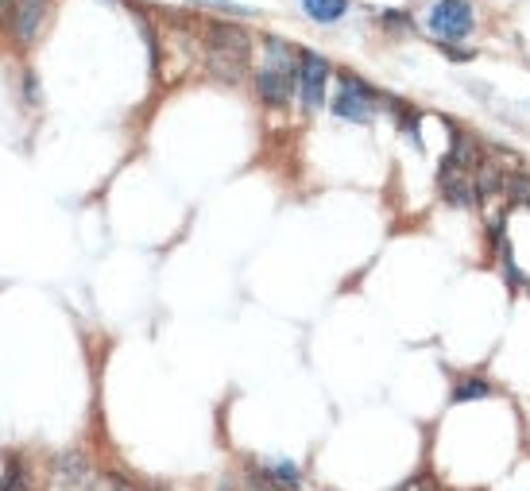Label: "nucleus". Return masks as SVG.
Wrapping results in <instances>:
<instances>
[{
	"label": "nucleus",
	"mask_w": 530,
	"mask_h": 491,
	"mask_svg": "<svg viewBox=\"0 0 530 491\" xmlns=\"http://www.w3.org/2000/svg\"><path fill=\"white\" fill-rule=\"evenodd\" d=\"M507 194H511V205H530V178H511Z\"/></svg>",
	"instance_id": "nucleus-13"
},
{
	"label": "nucleus",
	"mask_w": 530,
	"mask_h": 491,
	"mask_svg": "<svg viewBox=\"0 0 530 491\" xmlns=\"http://www.w3.org/2000/svg\"><path fill=\"white\" fill-rule=\"evenodd\" d=\"M438 182H442V198L449 205H457V209H472V205L480 202V194H476V174H472L469 167H461V163H453V159H445L442 163Z\"/></svg>",
	"instance_id": "nucleus-6"
},
{
	"label": "nucleus",
	"mask_w": 530,
	"mask_h": 491,
	"mask_svg": "<svg viewBox=\"0 0 530 491\" xmlns=\"http://www.w3.org/2000/svg\"><path fill=\"white\" fill-rule=\"evenodd\" d=\"M399 491H411V488H399Z\"/></svg>",
	"instance_id": "nucleus-15"
},
{
	"label": "nucleus",
	"mask_w": 530,
	"mask_h": 491,
	"mask_svg": "<svg viewBox=\"0 0 530 491\" xmlns=\"http://www.w3.org/2000/svg\"><path fill=\"white\" fill-rule=\"evenodd\" d=\"M306 16L318 20V24H337L345 12H349V0H302Z\"/></svg>",
	"instance_id": "nucleus-9"
},
{
	"label": "nucleus",
	"mask_w": 530,
	"mask_h": 491,
	"mask_svg": "<svg viewBox=\"0 0 530 491\" xmlns=\"http://www.w3.org/2000/svg\"><path fill=\"white\" fill-rule=\"evenodd\" d=\"M298 86V74L295 70H275V66H260V74H256V93H260V101L271 105V109H283L287 101H291V93Z\"/></svg>",
	"instance_id": "nucleus-7"
},
{
	"label": "nucleus",
	"mask_w": 530,
	"mask_h": 491,
	"mask_svg": "<svg viewBox=\"0 0 530 491\" xmlns=\"http://www.w3.org/2000/svg\"><path fill=\"white\" fill-rule=\"evenodd\" d=\"M12 12H16V0H0V28L12 20Z\"/></svg>",
	"instance_id": "nucleus-14"
},
{
	"label": "nucleus",
	"mask_w": 530,
	"mask_h": 491,
	"mask_svg": "<svg viewBox=\"0 0 530 491\" xmlns=\"http://www.w3.org/2000/svg\"><path fill=\"white\" fill-rule=\"evenodd\" d=\"M51 491H113L109 480H101L93 472V464L86 457H59L55 461V476H51Z\"/></svg>",
	"instance_id": "nucleus-4"
},
{
	"label": "nucleus",
	"mask_w": 530,
	"mask_h": 491,
	"mask_svg": "<svg viewBox=\"0 0 530 491\" xmlns=\"http://www.w3.org/2000/svg\"><path fill=\"white\" fill-rule=\"evenodd\" d=\"M267 476L275 480V488L279 491H298V468L291 461H275L267 468Z\"/></svg>",
	"instance_id": "nucleus-11"
},
{
	"label": "nucleus",
	"mask_w": 530,
	"mask_h": 491,
	"mask_svg": "<svg viewBox=\"0 0 530 491\" xmlns=\"http://www.w3.org/2000/svg\"><path fill=\"white\" fill-rule=\"evenodd\" d=\"M325 82H329V62L318 51H302L298 55V89H302V101H306L310 113L322 109Z\"/></svg>",
	"instance_id": "nucleus-5"
},
{
	"label": "nucleus",
	"mask_w": 530,
	"mask_h": 491,
	"mask_svg": "<svg viewBox=\"0 0 530 491\" xmlns=\"http://www.w3.org/2000/svg\"><path fill=\"white\" fill-rule=\"evenodd\" d=\"M376 105H380L376 89L368 86V82H360L356 74H341V93L333 101V113L341 116V120H353V124H368L372 113H376Z\"/></svg>",
	"instance_id": "nucleus-3"
},
{
	"label": "nucleus",
	"mask_w": 530,
	"mask_h": 491,
	"mask_svg": "<svg viewBox=\"0 0 530 491\" xmlns=\"http://www.w3.org/2000/svg\"><path fill=\"white\" fill-rule=\"evenodd\" d=\"M0 491H28L24 464H20V461H8V468H4V480H0Z\"/></svg>",
	"instance_id": "nucleus-12"
},
{
	"label": "nucleus",
	"mask_w": 530,
	"mask_h": 491,
	"mask_svg": "<svg viewBox=\"0 0 530 491\" xmlns=\"http://www.w3.org/2000/svg\"><path fill=\"white\" fill-rule=\"evenodd\" d=\"M492 395V383L488 379H461L457 387H453V403H476V399H488Z\"/></svg>",
	"instance_id": "nucleus-10"
},
{
	"label": "nucleus",
	"mask_w": 530,
	"mask_h": 491,
	"mask_svg": "<svg viewBox=\"0 0 530 491\" xmlns=\"http://www.w3.org/2000/svg\"><path fill=\"white\" fill-rule=\"evenodd\" d=\"M163 491H171V488H163Z\"/></svg>",
	"instance_id": "nucleus-16"
},
{
	"label": "nucleus",
	"mask_w": 530,
	"mask_h": 491,
	"mask_svg": "<svg viewBox=\"0 0 530 491\" xmlns=\"http://www.w3.org/2000/svg\"><path fill=\"white\" fill-rule=\"evenodd\" d=\"M43 16H47V0H16V12H12V28H16V39L31 47L35 35L43 28Z\"/></svg>",
	"instance_id": "nucleus-8"
},
{
	"label": "nucleus",
	"mask_w": 530,
	"mask_h": 491,
	"mask_svg": "<svg viewBox=\"0 0 530 491\" xmlns=\"http://www.w3.org/2000/svg\"><path fill=\"white\" fill-rule=\"evenodd\" d=\"M206 55L221 82H240L248 66V35L229 24H213L206 35Z\"/></svg>",
	"instance_id": "nucleus-1"
},
{
	"label": "nucleus",
	"mask_w": 530,
	"mask_h": 491,
	"mask_svg": "<svg viewBox=\"0 0 530 491\" xmlns=\"http://www.w3.org/2000/svg\"><path fill=\"white\" fill-rule=\"evenodd\" d=\"M426 28L434 39H442L445 47H453L457 39H465L476 28V12H472L469 0H438L426 16Z\"/></svg>",
	"instance_id": "nucleus-2"
}]
</instances>
